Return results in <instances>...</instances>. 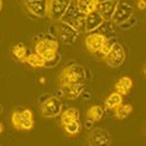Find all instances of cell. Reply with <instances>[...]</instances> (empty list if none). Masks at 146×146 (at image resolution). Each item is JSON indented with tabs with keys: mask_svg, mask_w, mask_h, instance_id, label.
<instances>
[{
	"mask_svg": "<svg viewBox=\"0 0 146 146\" xmlns=\"http://www.w3.org/2000/svg\"><path fill=\"white\" fill-rule=\"evenodd\" d=\"M60 21L68 24L69 26L76 29L78 32H86V14L79 11L74 0H72L69 3L68 8L66 9V11L62 15Z\"/></svg>",
	"mask_w": 146,
	"mask_h": 146,
	"instance_id": "1",
	"label": "cell"
},
{
	"mask_svg": "<svg viewBox=\"0 0 146 146\" xmlns=\"http://www.w3.org/2000/svg\"><path fill=\"white\" fill-rule=\"evenodd\" d=\"M86 79L84 67L81 64H72L66 67L60 76V83L63 88H67L71 84L83 83Z\"/></svg>",
	"mask_w": 146,
	"mask_h": 146,
	"instance_id": "2",
	"label": "cell"
},
{
	"mask_svg": "<svg viewBox=\"0 0 146 146\" xmlns=\"http://www.w3.org/2000/svg\"><path fill=\"white\" fill-rule=\"evenodd\" d=\"M58 41L54 38H43L36 43L35 46V52L41 54L45 58L46 62L50 61H58Z\"/></svg>",
	"mask_w": 146,
	"mask_h": 146,
	"instance_id": "3",
	"label": "cell"
},
{
	"mask_svg": "<svg viewBox=\"0 0 146 146\" xmlns=\"http://www.w3.org/2000/svg\"><path fill=\"white\" fill-rule=\"evenodd\" d=\"M72 0H47V15L51 20L60 21Z\"/></svg>",
	"mask_w": 146,
	"mask_h": 146,
	"instance_id": "4",
	"label": "cell"
},
{
	"mask_svg": "<svg viewBox=\"0 0 146 146\" xmlns=\"http://www.w3.org/2000/svg\"><path fill=\"white\" fill-rule=\"evenodd\" d=\"M104 60L109 67L116 68L119 66H121L124 60H125V51H124L123 46L118 42L114 43V46L110 48V51L104 56Z\"/></svg>",
	"mask_w": 146,
	"mask_h": 146,
	"instance_id": "5",
	"label": "cell"
},
{
	"mask_svg": "<svg viewBox=\"0 0 146 146\" xmlns=\"http://www.w3.org/2000/svg\"><path fill=\"white\" fill-rule=\"evenodd\" d=\"M61 110L62 103L57 97H48V99H46L41 105V114L45 118H54L60 115Z\"/></svg>",
	"mask_w": 146,
	"mask_h": 146,
	"instance_id": "6",
	"label": "cell"
},
{
	"mask_svg": "<svg viewBox=\"0 0 146 146\" xmlns=\"http://www.w3.org/2000/svg\"><path fill=\"white\" fill-rule=\"evenodd\" d=\"M79 34H81V32H78L76 29L69 26L68 24H64V23H62V21H60L57 37L62 43H64V45H71V43H73L78 38Z\"/></svg>",
	"mask_w": 146,
	"mask_h": 146,
	"instance_id": "7",
	"label": "cell"
},
{
	"mask_svg": "<svg viewBox=\"0 0 146 146\" xmlns=\"http://www.w3.org/2000/svg\"><path fill=\"white\" fill-rule=\"evenodd\" d=\"M131 15H133V8H131V5L126 4L124 1H118L110 21L115 25H119L124 23L125 20H127Z\"/></svg>",
	"mask_w": 146,
	"mask_h": 146,
	"instance_id": "8",
	"label": "cell"
},
{
	"mask_svg": "<svg viewBox=\"0 0 146 146\" xmlns=\"http://www.w3.org/2000/svg\"><path fill=\"white\" fill-rule=\"evenodd\" d=\"M89 144L94 146H107L111 144V135L105 129H93L89 134Z\"/></svg>",
	"mask_w": 146,
	"mask_h": 146,
	"instance_id": "9",
	"label": "cell"
},
{
	"mask_svg": "<svg viewBox=\"0 0 146 146\" xmlns=\"http://www.w3.org/2000/svg\"><path fill=\"white\" fill-rule=\"evenodd\" d=\"M11 121H13V125L17 130H31L34 127V119L25 118L23 111H19V110H15L13 113Z\"/></svg>",
	"mask_w": 146,
	"mask_h": 146,
	"instance_id": "10",
	"label": "cell"
},
{
	"mask_svg": "<svg viewBox=\"0 0 146 146\" xmlns=\"http://www.w3.org/2000/svg\"><path fill=\"white\" fill-rule=\"evenodd\" d=\"M105 40V36L97 34V32H89V35L86 37V47L89 52L96 53L100 50L102 45H103Z\"/></svg>",
	"mask_w": 146,
	"mask_h": 146,
	"instance_id": "11",
	"label": "cell"
},
{
	"mask_svg": "<svg viewBox=\"0 0 146 146\" xmlns=\"http://www.w3.org/2000/svg\"><path fill=\"white\" fill-rule=\"evenodd\" d=\"M26 9L35 16L43 17L47 15V0H36V1H25Z\"/></svg>",
	"mask_w": 146,
	"mask_h": 146,
	"instance_id": "12",
	"label": "cell"
},
{
	"mask_svg": "<svg viewBox=\"0 0 146 146\" xmlns=\"http://www.w3.org/2000/svg\"><path fill=\"white\" fill-rule=\"evenodd\" d=\"M118 1L119 0H105V1H102L98 4L97 11L100 14L104 20H110Z\"/></svg>",
	"mask_w": 146,
	"mask_h": 146,
	"instance_id": "13",
	"label": "cell"
},
{
	"mask_svg": "<svg viewBox=\"0 0 146 146\" xmlns=\"http://www.w3.org/2000/svg\"><path fill=\"white\" fill-rule=\"evenodd\" d=\"M104 21L102 15L97 11H92L86 15V31L87 32H93L99 25Z\"/></svg>",
	"mask_w": 146,
	"mask_h": 146,
	"instance_id": "14",
	"label": "cell"
},
{
	"mask_svg": "<svg viewBox=\"0 0 146 146\" xmlns=\"http://www.w3.org/2000/svg\"><path fill=\"white\" fill-rule=\"evenodd\" d=\"M74 1L79 11L86 15L92 11H96L98 9V4H99L97 0H74Z\"/></svg>",
	"mask_w": 146,
	"mask_h": 146,
	"instance_id": "15",
	"label": "cell"
},
{
	"mask_svg": "<svg viewBox=\"0 0 146 146\" xmlns=\"http://www.w3.org/2000/svg\"><path fill=\"white\" fill-rule=\"evenodd\" d=\"M83 90H84L83 83H76V84H71V86L67 87L64 96H66L67 99L73 100V99H76V98H78L79 96H81Z\"/></svg>",
	"mask_w": 146,
	"mask_h": 146,
	"instance_id": "16",
	"label": "cell"
},
{
	"mask_svg": "<svg viewBox=\"0 0 146 146\" xmlns=\"http://www.w3.org/2000/svg\"><path fill=\"white\" fill-rule=\"evenodd\" d=\"M78 119H79V110L76 108H68L64 111H62V114H61V123L63 125L71 121H74V120H78Z\"/></svg>",
	"mask_w": 146,
	"mask_h": 146,
	"instance_id": "17",
	"label": "cell"
},
{
	"mask_svg": "<svg viewBox=\"0 0 146 146\" xmlns=\"http://www.w3.org/2000/svg\"><path fill=\"white\" fill-rule=\"evenodd\" d=\"M25 62H26L27 64H30L31 67H35V68H40V67H45V58H43L41 54L38 53H30L27 54L26 58H25Z\"/></svg>",
	"mask_w": 146,
	"mask_h": 146,
	"instance_id": "18",
	"label": "cell"
},
{
	"mask_svg": "<svg viewBox=\"0 0 146 146\" xmlns=\"http://www.w3.org/2000/svg\"><path fill=\"white\" fill-rule=\"evenodd\" d=\"M104 116V109L100 105H93L87 110V119L90 121H98Z\"/></svg>",
	"mask_w": 146,
	"mask_h": 146,
	"instance_id": "19",
	"label": "cell"
},
{
	"mask_svg": "<svg viewBox=\"0 0 146 146\" xmlns=\"http://www.w3.org/2000/svg\"><path fill=\"white\" fill-rule=\"evenodd\" d=\"M121 103H123V96H120L119 93L114 92L105 100V109H111V110H114V109L116 107H119Z\"/></svg>",
	"mask_w": 146,
	"mask_h": 146,
	"instance_id": "20",
	"label": "cell"
},
{
	"mask_svg": "<svg viewBox=\"0 0 146 146\" xmlns=\"http://www.w3.org/2000/svg\"><path fill=\"white\" fill-rule=\"evenodd\" d=\"M114 111H115V116L118 119H125L126 116H129V114H131V111H133V105L121 103L119 107H116L114 109Z\"/></svg>",
	"mask_w": 146,
	"mask_h": 146,
	"instance_id": "21",
	"label": "cell"
},
{
	"mask_svg": "<svg viewBox=\"0 0 146 146\" xmlns=\"http://www.w3.org/2000/svg\"><path fill=\"white\" fill-rule=\"evenodd\" d=\"M111 24H113V23H111L110 20H104L103 23H102L93 32L100 34V35L105 36V37H110V36H109V34H110V32L113 31V25H111Z\"/></svg>",
	"mask_w": 146,
	"mask_h": 146,
	"instance_id": "22",
	"label": "cell"
},
{
	"mask_svg": "<svg viewBox=\"0 0 146 146\" xmlns=\"http://www.w3.org/2000/svg\"><path fill=\"white\" fill-rule=\"evenodd\" d=\"M13 54L17 58V60L25 62V58L27 56V48L23 45V43H19V45L13 47Z\"/></svg>",
	"mask_w": 146,
	"mask_h": 146,
	"instance_id": "23",
	"label": "cell"
},
{
	"mask_svg": "<svg viewBox=\"0 0 146 146\" xmlns=\"http://www.w3.org/2000/svg\"><path fill=\"white\" fill-rule=\"evenodd\" d=\"M114 43H116V38L115 37H105L103 45H102L100 50L98 51V53H102L103 56H105L109 51H110V48L113 46H114Z\"/></svg>",
	"mask_w": 146,
	"mask_h": 146,
	"instance_id": "24",
	"label": "cell"
},
{
	"mask_svg": "<svg viewBox=\"0 0 146 146\" xmlns=\"http://www.w3.org/2000/svg\"><path fill=\"white\" fill-rule=\"evenodd\" d=\"M63 127H64V131L68 135H76V134L79 133V130H81V124L78 123V120H74V121L64 124Z\"/></svg>",
	"mask_w": 146,
	"mask_h": 146,
	"instance_id": "25",
	"label": "cell"
},
{
	"mask_svg": "<svg viewBox=\"0 0 146 146\" xmlns=\"http://www.w3.org/2000/svg\"><path fill=\"white\" fill-rule=\"evenodd\" d=\"M136 23H137L136 17H135L134 15H131L129 19L125 20V21H124V23H121V24H119L118 26L121 29V30H130V29H133L135 25H136Z\"/></svg>",
	"mask_w": 146,
	"mask_h": 146,
	"instance_id": "26",
	"label": "cell"
},
{
	"mask_svg": "<svg viewBox=\"0 0 146 146\" xmlns=\"http://www.w3.org/2000/svg\"><path fill=\"white\" fill-rule=\"evenodd\" d=\"M115 92H116V93H119L120 96H126V94H129L130 90L127 89L125 86H123L120 82H118V83L115 84Z\"/></svg>",
	"mask_w": 146,
	"mask_h": 146,
	"instance_id": "27",
	"label": "cell"
},
{
	"mask_svg": "<svg viewBox=\"0 0 146 146\" xmlns=\"http://www.w3.org/2000/svg\"><path fill=\"white\" fill-rule=\"evenodd\" d=\"M119 82L121 83L123 86H125L129 90L131 89V87H133V81H131V78H130V77H126V76H125V77H121V78H120Z\"/></svg>",
	"mask_w": 146,
	"mask_h": 146,
	"instance_id": "28",
	"label": "cell"
},
{
	"mask_svg": "<svg viewBox=\"0 0 146 146\" xmlns=\"http://www.w3.org/2000/svg\"><path fill=\"white\" fill-rule=\"evenodd\" d=\"M145 8H146L145 0H139V1H137V9L139 10H145Z\"/></svg>",
	"mask_w": 146,
	"mask_h": 146,
	"instance_id": "29",
	"label": "cell"
},
{
	"mask_svg": "<svg viewBox=\"0 0 146 146\" xmlns=\"http://www.w3.org/2000/svg\"><path fill=\"white\" fill-rule=\"evenodd\" d=\"M92 123H93V121H90V120H88V119H87L86 126H87V127H88V129H90V127H92Z\"/></svg>",
	"mask_w": 146,
	"mask_h": 146,
	"instance_id": "30",
	"label": "cell"
},
{
	"mask_svg": "<svg viewBox=\"0 0 146 146\" xmlns=\"http://www.w3.org/2000/svg\"><path fill=\"white\" fill-rule=\"evenodd\" d=\"M3 131H4V125L0 123V134H3Z\"/></svg>",
	"mask_w": 146,
	"mask_h": 146,
	"instance_id": "31",
	"label": "cell"
},
{
	"mask_svg": "<svg viewBox=\"0 0 146 146\" xmlns=\"http://www.w3.org/2000/svg\"><path fill=\"white\" fill-rule=\"evenodd\" d=\"M1 9H3V0H0V11H1Z\"/></svg>",
	"mask_w": 146,
	"mask_h": 146,
	"instance_id": "32",
	"label": "cell"
},
{
	"mask_svg": "<svg viewBox=\"0 0 146 146\" xmlns=\"http://www.w3.org/2000/svg\"><path fill=\"white\" fill-rule=\"evenodd\" d=\"M40 82H41V83H45V78H43V77L40 78Z\"/></svg>",
	"mask_w": 146,
	"mask_h": 146,
	"instance_id": "33",
	"label": "cell"
},
{
	"mask_svg": "<svg viewBox=\"0 0 146 146\" xmlns=\"http://www.w3.org/2000/svg\"><path fill=\"white\" fill-rule=\"evenodd\" d=\"M98 3H102V1H105V0H97Z\"/></svg>",
	"mask_w": 146,
	"mask_h": 146,
	"instance_id": "34",
	"label": "cell"
},
{
	"mask_svg": "<svg viewBox=\"0 0 146 146\" xmlns=\"http://www.w3.org/2000/svg\"><path fill=\"white\" fill-rule=\"evenodd\" d=\"M25 1H36V0H25Z\"/></svg>",
	"mask_w": 146,
	"mask_h": 146,
	"instance_id": "35",
	"label": "cell"
},
{
	"mask_svg": "<svg viewBox=\"0 0 146 146\" xmlns=\"http://www.w3.org/2000/svg\"><path fill=\"white\" fill-rule=\"evenodd\" d=\"M0 113H1V105H0Z\"/></svg>",
	"mask_w": 146,
	"mask_h": 146,
	"instance_id": "36",
	"label": "cell"
},
{
	"mask_svg": "<svg viewBox=\"0 0 146 146\" xmlns=\"http://www.w3.org/2000/svg\"><path fill=\"white\" fill-rule=\"evenodd\" d=\"M137 1H139V0H137Z\"/></svg>",
	"mask_w": 146,
	"mask_h": 146,
	"instance_id": "37",
	"label": "cell"
}]
</instances>
